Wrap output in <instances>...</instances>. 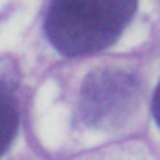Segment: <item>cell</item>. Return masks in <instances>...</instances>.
I'll return each mask as SVG.
<instances>
[{
  "label": "cell",
  "instance_id": "6da1fadb",
  "mask_svg": "<svg viewBox=\"0 0 160 160\" xmlns=\"http://www.w3.org/2000/svg\"><path fill=\"white\" fill-rule=\"evenodd\" d=\"M138 9V0H50L45 34L67 58L97 54L121 38Z\"/></svg>",
  "mask_w": 160,
  "mask_h": 160
},
{
  "label": "cell",
  "instance_id": "7a4b0ae2",
  "mask_svg": "<svg viewBox=\"0 0 160 160\" xmlns=\"http://www.w3.org/2000/svg\"><path fill=\"white\" fill-rule=\"evenodd\" d=\"M140 102V78L123 69L89 73L78 97V116L89 128L114 130L130 119Z\"/></svg>",
  "mask_w": 160,
  "mask_h": 160
},
{
  "label": "cell",
  "instance_id": "3957f363",
  "mask_svg": "<svg viewBox=\"0 0 160 160\" xmlns=\"http://www.w3.org/2000/svg\"><path fill=\"white\" fill-rule=\"evenodd\" d=\"M19 132V106L13 91L0 80V157L11 147Z\"/></svg>",
  "mask_w": 160,
  "mask_h": 160
},
{
  "label": "cell",
  "instance_id": "277c9868",
  "mask_svg": "<svg viewBox=\"0 0 160 160\" xmlns=\"http://www.w3.org/2000/svg\"><path fill=\"white\" fill-rule=\"evenodd\" d=\"M151 112H153V118H155V121H157V125L160 128V84L157 86L153 101H151Z\"/></svg>",
  "mask_w": 160,
  "mask_h": 160
}]
</instances>
